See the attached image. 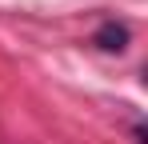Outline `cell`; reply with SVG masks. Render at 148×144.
Segmentation results:
<instances>
[{
  "instance_id": "6da1fadb",
  "label": "cell",
  "mask_w": 148,
  "mask_h": 144,
  "mask_svg": "<svg viewBox=\"0 0 148 144\" xmlns=\"http://www.w3.org/2000/svg\"><path fill=\"white\" fill-rule=\"evenodd\" d=\"M92 40H96L104 52H124V48H128V24L124 20H104Z\"/></svg>"
}]
</instances>
